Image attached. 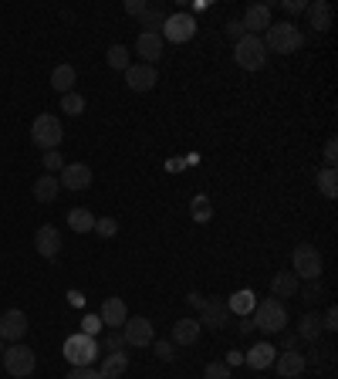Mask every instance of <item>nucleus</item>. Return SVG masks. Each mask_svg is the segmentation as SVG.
I'll return each mask as SVG.
<instances>
[{
  "label": "nucleus",
  "mask_w": 338,
  "mask_h": 379,
  "mask_svg": "<svg viewBox=\"0 0 338 379\" xmlns=\"http://www.w3.org/2000/svg\"><path fill=\"white\" fill-rule=\"evenodd\" d=\"M61 190H88L91 186V166L85 163H65V170H61Z\"/></svg>",
  "instance_id": "obj_12"
},
{
  "label": "nucleus",
  "mask_w": 338,
  "mask_h": 379,
  "mask_svg": "<svg viewBox=\"0 0 338 379\" xmlns=\"http://www.w3.org/2000/svg\"><path fill=\"white\" fill-rule=\"evenodd\" d=\"M254 328L267 332V335H281L287 325V312H285V301L277 298H264L260 305H254Z\"/></svg>",
  "instance_id": "obj_1"
},
{
  "label": "nucleus",
  "mask_w": 338,
  "mask_h": 379,
  "mask_svg": "<svg viewBox=\"0 0 338 379\" xmlns=\"http://www.w3.org/2000/svg\"><path fill=\"white\" fill-rule=\"evenodd\" d=\"M234 58H237V65L244 68V71H260V68L267 65V48H264V41H260V38L244 34V38L234 44Z\"/></svg>",
  "instance_id": "obj_3"
},
{
  "label": "nucleus",
  "mask_w": 338,
  "mask_h": 379,
  "mask_svg": "<svg viewBox=\"0 0 338 379\" xmlns=\"http://www.w3.org/2000/svg\"><path fill=\"white\" fill-rule=\"evenodd\" d=\"M304 38H301V31L291 21H281V24H271L267 27V34H264V48L274 54H291L298 51Z\"/></svg>",
  "instance_id": "obj_2"
},
{
  "label": "nucleus",
  "mask_w": 338,
  "mask_h": 379,
  "mask_svg": "<svg viewBox=\"0 0 338 379\" xmlns=\"http://www.w3.org/2000/svg\"><path fill=\"white\" fill-rule=\"evenodd\" d=\"M38 366V359H34V349H27L24 342H14L11 349H4V369L17 379H27Z\"/></svg>",
  "instance_id": "obj_5"
},
{
  "label": "nucleus",
  "mask_w": 338,
  "mask_h": 379,
  "mask_svg": "<svg viewBox=\"0 0 338 379\" xmlns=\"http://www.w3.org/2000/svg\"><path fill=\"white\" fill-rule=\"evenodd\" d=\"M318 190H322V196H328V200H335L338 196V173L335 170H318Z\"/></svg>",
  "instance_id": "obj_28"
},
{
  "label": "nucleus",
  "mask_w": 338,
  "mask_h": 379,
  "mask_svg": "<svg viewBox=\"0 0 338 379\" xmlns=\"http://www.w3.org/2000/svg\"><path fill=\"white\" fill-rule=\"evenodd\" d=\"M281 11H287L291 17H295V14L308 11V4H304V0H281Z\"/></svg>",
  "instance_id": "obj_42"
},
{
  "label": "nucleus",
  "mask_w": 338,
  "mask_h": 379,
  "mask_svg": "<svg viewBox=\"0 0 338 379\" xmlns=\"http://www.w3.org/2000/svg\"><path fill=\"white\" fill-rule=\"evenodd\" d=\"M58 193H61V183L54 180L51 173H44L38 183H34V200L38 203H51V200H58Z\"/></svg>",
  "instance_id": "obj_26"
},
{
  "label": "nucleus",
  "mask_w": 338,
  "mask_h": 379,
  "mask_svg": "<svg viewBox=\"0 0 338 379\" xmlns=\"http://www.w3.org/2000/svg\"><path fill=\"white\" fill-rule=\"evenodd\" d=\"M298 285H301V278L295 275V271H277V275L271 278V291H274V298L277 301L295 298V295H298Z\"/></svg>",
  "instance_id": "obj_19"
},
{
  "label": "nucleus",
  "mask_w": 338,
  "mask_h": 379,
  "mask_svg": "<svg viewBox=\"0 0 338 379\" xmlns=\"http://www.w3.org/2000/svg\"><path fill=\"white\" fill-rule=\"evenodd\" d=\"M227 318H230V312H227V301H223V298L203 301V308H200V325L213 328V332H220V328L227 325Z\"/></svg>",
  "instance_id": "obj_13"
},
{
  "label": "nucleus",
  "mask_w": 338,
  "mask_h": 379,
  "mask_svg": "<svg viewBox=\"0 0 338 379\" xmlns=\"http://www.w3.org/2000/svg\"><path fill=\"white\" fill-rule=\"evenodd\" d=\"M186 301H190V305H193V308H203V295H196V291H190V295H186Z\"/></svg>",
  "instance_id": "obj_48"
},
{
  "label": "nucleus",
  "mask_w": 338,
  "mask_h": 379,
  "mask_svg": "<svg viewBox=\"0 0 338 379\" xmlns=\"http://www.w3.org/2000/svg\"><path fill=\"white\" fill-rule=\"evenodd\" d=\"M145 7H149L145 0H129V4H126V14H135V17H143Z\"/></svg>",
  "instance_id": "obj_46"
},
{
  "label": "nucleus",
  "mask_w": 338,
  "mask_h": 379,
  "mask_svg": "<svg viewBox=\"0 0 338 379\" xmlns=\"http://www.w3.org/2000/svg\"><path fill=\"white\" fill-rule=\"evenodd\" d=\"M98 332H102V318H98V315H85V322H81V335L95 339Z\"/></svg>",
  "instance_id": "obj_39"
},
{
  "label": "nucleus",
  "mask_w": 338,
  "mask_h": 379,
  "mask_svg": "<svg viewBox=\"0 0 338 379\" xmlns=\"http://www.w3.org/2000/svg\"><path fill=\"white\" fill-rule=\"evenodd\" d=\"M102 325H108V328H122L126 325V318H129V312H126V301L122 298H105L102 301Z\"/></svg>",
  "instance_id": "obj_18"
},
{
  "label": "nucleus",
  "mask_w": 338,
  "mask_h": 379,
  "mask_svg": "<svg viewBox=\"0 0 338 379\" xmlns=\"http://www.w3.org/2000/svg\"><path fill=\"white\" fill-rule=\"evenodd\" d=\"M61 108H65L68 116H81L85 112V98L78 92H68V95H61Z\"/></svg>",
  "instance_id": "obj_33"
},
{
  "label": "nucleus",
  "mask_w": 338,
  "mask_h": 379,
  "mask_svg": "<svg viewBox=\"0 0 338 379\" xmlns=\"http://www.w3.org/2000/svg\"><path fill=\"white\" fill-rule=\"evenodd\" d=\"M75 81H78V75H75V65H58L51 71V89H54V92H61V95L75 92Z\"/></svg>",
  "instance_id": "obj_22"
},
{
  "label": "nucleus",
  "mask_w": 338,
  "mask_h": 379,
  "mask_svg": "<svg viewBox=\"0 0 338 379\" xmlns=\"http://www.w3.org/2000/svg\"><path fill=\"white\" fill-rule=\"evenodd\" d=\"M34 248H38L41 258H58V251H61V234H58V227H51V223L38 227V234H34Z\"/></svg>",
  "instance_id": "obj_17"
},
{
  "label": "nucleus",
  "mask_w": 338,
  "mask_h": 379,
  "mask_svg": "<svg viewBox=\"0 0 338 379\" xmlns=\"http://www.w3.org/2000/svg\"><path fill=\"white\" fill-rule=\"evenodd\" d=\"M207 379H230V366H227V363H210Z\"/></svg>",
  "instance_id": "obj_41"
},
{
  "label": "nucleus",
  "mask_w": 338,
  "mask_h": 379,
  "mask_svg": "<svg viewBox=\"0 0 338 379\" xmlns=\"http://www.w3.org/2000/svg\"><path fill=\"white\" fill-rule=\"evenodd\" d=\"M240 332H254V322H250V318H240Z\"/></svg>",
  "instance_id": "obj_50"
},
{
  "label": "nucleus",
  "mask_w": 338,
  "mask_h": 379,
  "mask_svg": "<svg viewBox=\"0 0 338 379\" xmlns=\"http://www.w3.org/2000/svg\"><path fill=\"white\" fill-rule=\"evenodd\" d=\"M196 34V17L193 14H169L166 24H163V38L173 41V44H183V41H190Z\"/></svg>",
  "instance_id": "obj_8"
},
{
  "label": "nucleus",
  "mask_w": 338,
  "mask_h": 379,
  "mask_svg": "<svg viewBox=\"0 0 338 379\" xmlns=\"http://www.w3.org/2000/svg\"><path fill=\"white\" fill-rule=\"evenodd\" d=\"M200 332H203V325L196 322V318H180L176 325H173V345H193L196 339H200Z\"/></svg>",
  "instance_id": "obj_20"
},
{
  "label": "nucleus",
  "mask_w": 338,
  "mask_h": 379,
  "mask_svg": "<svg viewBox=\"0 0 338 379\" xmlns=\"http://www.w3.org/2000/svg\"><path fill=\"white\" fill-rule=\"evenodd\" d=\"M31 139H34V146H41L44 153L58 149L61 139H65V129H61L58 116H48V112H44V116L34 118V126H31Z\"/></svg>",
  "instance_id": "obj_4"
},
{
  "label": "nucleus",
  "mask_w": 338,
  "mask_h": 379,
  "mask_svg": "<svg viewBox=\"0 0 338 379\" xmlns=\"http://www.w3.org/2000/svg\"><path fill=\"white\" fill-rule=\"evenodd\" d=\"M98 349H105V353H122V349H126L122 332H118V328H108V335H105V342L98 345Z\"/></svg>",
  "instance_id": "obj_35"
},
{
  "label": "nucleus",
  "mask_w": 338,
  "mask_h": 379,
  "mask_svg": "<svg viewBox=\"0 0 338 379\" xmlns=\"http://www.w3.org/2000/svg\"><path fill=\"white\" fill-rule=\"evenodd\" d=\"M95 234L98 237H116L118 234V221L116 217H95Z\"/></svg>",
  "instance_id": "obj_36"
},
{
  "label": "nucleus",
  "mask_w": 338,
  "mask_h": 379,
  "mask_svg": "<svg viewBox=\"0 0 338 379\" xmlns=\"http://www.w3.org/2000/svg\"><path fill=\"white\" fill-rule=\"evenodd\" d=\"M166 17H169V14H163L159 7H145V11H143V24H145V31L159 34V27L166 24Z\"/></svg>",
  "instance_id": "obj_32"
},
{
  "label": "nucleus",
  "mask_w": 338,
  "mask_h": 379,
  "mask_svg": "<svg viewBox=\"0 0 338 379\" xmlns=\"http://www.w3.org/2000/svg\"><path fill=\"white\" fill-rule=\"evenodd\" d=\"M240 24H244L247 34L260 38V31H267V27L274 24V21H271V7H267V4H250L247 11H244V21H240Z\"/></svg>",
  "instance_id": "obj_14"
},
{
  "label": "nucleus",
  "mask_w": 338,
  "mask_h": 379,
  "mask_svg": "<svg viewBox=\"0 0 338 379\" xmlns=\"http://www.w3.org/2000/svg\"><path fill=\"white\" fill-rule=\"evenodd\" d=\"M335 159H338V143H335V139H328V143H325V163H328V170H335Z\"/></svg>",
  "instance_id": "obj_43"
},
{
  "label": "nucleus",
  "mask_w": 338,
  "mask_h": 379,
  "mask_svg": "<svg viewBox=\"0 0 338 379\" xmlns=\"http://www.w3.org/2000/svg\"><path fill=\"white\" fill-rule=\"evenodd\" d=\"M61 170H65V159H61V153H58V149L44 153V173H61Z\"/></svg>",
  "instance_id": "obj_38"
},
{
  "label": "nucleus",
  "mask_w": 338,
  "mask_h": 379,
  "mask_svg": "<svg viewBox=\"0 0 338 379\" xmlns=\"http://www.w3.org/2000/svg\"><path fill=\"white\" fill-rule=\"evenodd\" d=\"M0 355H4V339H0Z\"/></svg>",
  "instance_id": "obj_51"
},
{
  "label": "nucleus",
  "mask_w": 338,
  "mask_h": 379,
  "mask_svg": "<svg viewBox=\"0 0 338 379\" xmlns=\"http://www.w3.org/2000/svg\"><path fill=\"white\" fill-rule=\"evenodd\" d=\"M65 379H102V373L91 366H71V373H68Z\"/></svg>",
  "instance_id": "obj_40"
},
{
  "label": "nucleus",
  "mask_w": 338,
  "mask_h": 379,
  "mask_svg": "<svg viewBox=\"0 0 338 379\" xmlns=\"http://www.w3.org/2000/svg\"><path fill=\"white\" fill-rule=\"evenodd\" d=\"M244 34H247V31H244V24H240V21H230V24H227V38L234 41V44L244 38Z\"/></svg>",
  "instance_id": "obj_45"
},
{
  "label": "nucleus",
  "mask_w": 338,
  "mask_h": 379,
  "mask_svg": "<svg viewBox=\"0 0 338 379\" xmlns=\"http://www.w3.org/2000/svg\"><path fill=\"white\" fill-rule=\"evenodd\" d=\"M298 295L304 301H318L322 295H325V288H322V278H318V281H304V285H298Z\"/></svg>",
  "instance_id": "obj_34"
},
{
  "label": "nucleus",
  "mask_w": 338,
  "mask_h": 379,
  "mask_svg": "<svg viewBox=\"0 0 338 379\" xmlns=\"http://www.w3.org/2000/svg\"><path fill=\"white\" fill-rule=\"evenodd\" d=\"M295 275L304 281H318L322 278V251L314 244H298L295 248Z\"/></svg>",
  "instance_id": "obj_7"
},
{
  "label": "nucleus",
  "mask_w": 338,
  "mask_h": 379,
  "mask_svg": "<svg viewBox=\"0 0 338 379\" xmlns=\"http://www.w3.org/2000/svg\"><path fill=\"white\" fill-rule=\"evenodd\" d=\"M135 54L143 58V65H156L163 58V34H153V31H143L139 41H135Z\"/></svg>",
  "instance_id": "obj_16"
},
{
  "label": "nucleus",
  "mask_w": 338,
  "mask_h": 379,
  "mask_svg": "<svg viewBox=\"0 0 338 379\" xmlns=\"http://www.w3.org/2000/svg\"><path fill=\"white\" fill-rule=\"evenodd\" d=\"M322 328H328V332H335V328H338V308H335V305H332V308L325 312V318H322Z\"/></svg>",
  "instance_id": "obj_44"
},
{
  "label": "nucleus",
  "mask_w": 338,
  "mask_h": 379,
  "mask_svg": "<svg viewBox=\"0 0 338 379\" xmlns=\"http://www.w3.org/2000/svg\"><path fill=\"white\" fill-rule=\"evenodd\" d=\"M122 339H126V345H135V349L153 345V322H149V318H143V315H132V318H126V325H122Z\"/></svg>",
  "instance_id": "obj_9"
},
{
  "label": "nucleus",
  "mask_w": 338,
  "mask_h": 379,
  "mask_svg": "<svg viewBox=\"0 0 338 379\" xmlns=\"http://www.w3.org/2000/svg\"><path fill=\"white\" fill-rule=\"evenodd\" d=\"M126 369H129V353H108L102 359V369H98V373H102V379H116V376H122Z\"/></svg>",
  "instance_id": "obj_24"
},
{
  "label": "nucleus",
  "mask_w": 338,
  "mask_h": 379,
  "mask_svg": "<svg viewBox=\"0 0 338 379\" xmlns=\"http://www.w3.org/2000/svg\"><path fill=\"white\" fill-rule=\"evenodd\" d=\"M68 227L75 234H88V231H95V213L88 207H71L68 210Z\"/></svg>",
  "instance_id": "obj_23"
},
{
  "label": "nucleus",
  "mask_w": 338,
  "mask_h": 379,
  "mask_svg": "<svg viewBox=\"0 0 338 379\" xmlns=\"http://www.w3.org/2000/svg\"><path fill=\"white\" fill-rule=\"evenodd\" d=\"M105 61H108V68H116V71H126L129 68V48L126 44H112L108 54H105Z\"/></svg>",
  "instance_id": "obj_29"
},
{
  "label": "nucleus",
  "mask_w": 338,
  "mask_h": 379,
  "mask_svg": "<svg viewBox=\"0 0 338 379\" xmlns=\"http://www.w3.org/2000/svg\"><path fill=\"white\" fill-rule=\"evenodd\" d=\"M156 359L159 363H173V359H176V345L169 339H159L156 342Z\"/></svg>",
  "instance_id": "obj_37"
},
{
  "label": "nucleus",
  "mask_w": 338,
  "mask_h": 379,
  "mask_svg": "<svg viewBox=\"0 0 338 379\" xmlns=\"http://www.w3.org/2000/svg\"><path fill=\"white\" fill-rule=\"evenodd\" d=\"M98 342L88 339V335H71V339H65V359L71 363V366H91L95 359H98Z\"/></svg>",
  "instance_id": "obj_6"
},
{
  "label": "nucleus",
  "mask_w": 338,
  "mask_h": 379,
  "mask_svg": "<svg viewBox=\"0 0 338 379\" xmlns=\"http://www.w3.org/2000/svg\"><path fill=\"white\" fill-rule=\"evenodd\" d=\"M274 359H277V349L267 345V342H257V345L244 355V363H247L250 369H267V366H274Z\"/></svg>",
  "instance_id": "obj_21"
},
{
  "label": "nucleus",
  "mask_w": 338,
  "mask_h": 379,
  "mask_svg": "<svg viewBox=\"0 0 338 379\" xmlns=\"http://www.w3.org/2000/svg\"><path fill=\"white\" fill-rule=\"evenodd\" d=\"M298 335H285V339H281V345H285V349H298Z\"/></svg>",
  "instance_id": "obj_49"
},
{
  "label": "nucleus",
  "mask_w": 338,
  "mask_h": 379,
  "mask_svg": "<svg viewBox=\"0 0 338 379\" xmlns=\"http://www.w3.org/2000/svg\"><path fill=\"white\" fill-rule=\"evenodd\" d=\"M240 363H244V353H237V349H234V353H227V366H230V369L240 366Z\"/></svg>",
  "instance_id": "obj_47"
},
{
  "label": "nucleus",
  "mask_w": 338,
  "mask_h": 379,
  "mask_svg": "<svg viewBox=\"0 0 338 379\" xmlns=\"http://www.w3.org/2000/svg\"><path fill=\"white\" fill-rule=\"evenodd\" d=\"M308 17H312L314 31H328V27H332V4H328V0H314V4H308Z\"/></svg>",
  "instance_id": "obj_25"
},
{
  "label": "nucleus",
  "mask_w": 338,
  "mask_h": 379,
  "mask_svg": "<svg viewBox=\"0 0 338 379\" xmlns=\"http://www.w3.org/2000/svg\"><path fill=\"white\" fill-rule=\"evenodd\" d=\"M274 366H277V373L285 379H298L301 373H304V366H308V359H304V353H298V349H285V353H277Z\"/></svg>",
  "instance_id": "obj_15"
},
{
  "label": "nucleus",
  "mask_w": 338,
  "mask_h": 379,
  "mask_svg": "<svg viewBox=\"0 0 338 379\" xmlns=\"http://www.w3.org/2000/svg\"><path fill=\"white\" fill-rule=\"evenodd\" d=\"M227 312H237V315L254 312V295H250V291H240V295H234V298L227 301Z\"/></svg>",
  "instance_id": "obj_31"
},
{
  "label": "nucleus",
  "mask_w": 338,
  "mask_h": 379,
  "mask_svg": "<svg viewBox=\"0 0 338 379\" xmlns=\"http://www.w3.org/2000/svg\"><path fill=\"white\" fill-rule=\"evenodd\" d=\"M156 81H159V75L153 65H129L126 68V85H129L132 92H153Z\"/></svg>",
  "instance_id": "obj_10"
},
{
  "label": "nucleus",
  "mask_w": 338,
  "mask_h": 379,
  "mask_svg": "<svg viewBox=\"0 0 338 379\" xmlns=\"http://www.w3.org/2000/svg\"><path fill=\"white\" fill-rule=\"evenodd\" d=\"M298 339L301 342H318L322 339V322H318V315H301V322H298Z\"/></svg>",
  "instance_id": "obj_27"
},
{
  "label": "nucleus",
  "mask_w": 338,
  "mask_h": 379,
  "mask_svg": "<svg viewBox=\"0 0 338 379\" xmlns=\"http://www.w3.org/2000/svg\"><path fill=\"white\" fill-rule=\"evenodd\" d=\"M24 335H27V315L21 308H11V312L0 315V339L21 342Z\"/></svg>",
  "instance_id": "obj_11"
},
{
  "label": "nucleus",
  "mask_w": 338,
  "mask_h": 379,
  "mask_svg": "<svg viewBox=\"0 0 338 379\" xmlns=\"http://www.w3.org/2000/svg\"><path fill=\"white\" fill-rule=\"evenodd\" d=\"M190 213H193L196 223H207L210 217H213V207H210V196H193V203H190Z\"/></svg>",
  "instance_id": "obj_30"
}]
</instances>
